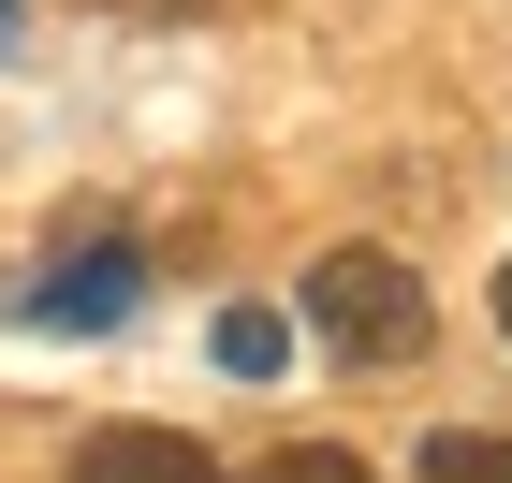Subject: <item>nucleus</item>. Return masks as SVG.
Masks as SVG:
<instances>
[{
  "label": "nucleus",
  "mask_w": 512,
  "mask_h": 483,
  "mask_svg": "<svg viewBox=\"0 0 512 483\" xmlns=\"http://www.w3.org/2000/svg\"><path fill=\"white\" fill-rule=\"evenodd\" d=\"M15 15H30V0H0V59H15Z\"/></svg>",
  "instance_id": "7"
},
{
  "label": "nucleus",
  "mask_w": 512,
  "mask_h": 483,
  "mask_svg": "<svg viewBox=\"0 0 512 483\" xmlns=\"http://www.w3.org/2000/svg\"><path fill=\"white\" fill-rule=\"evenodd\" d=\"M59 483H220V454H205L191 425H88Z\"/></svg>",
  "instance_id": "3"
},
{
  "label": "nucleus",
  "mask_w": 512,
  "mask_h": 483,
  "mask_svg": "<svg viewBox=\"0 0 512 483\" xmlns=\"http://www.w3.org/2000/svg\"><path fill=\"white\" fill-rule=\"evenodd\" d=\"M249 483H381V469H366L352 440H293V454H264Z\"/></svg>",
  "instance_id": "6"
},
{
  "label": "nucleus",
  "mask_w": 512,
  "mask_h": 483,
  "mask_svg": "<svg viewBox=\"0 0 512 483\" xmlns=\"http://www.w3.org/2000/svg\"><path fill=\"white\" fill-rule=\"evenodd\" d=\"M308 322L352 366H410V352H425V279H410L395 249H322V264H308Z\"/></svg>",
  "instance_id": "1"
},
{
  "label": "nucleus",
  "mask_w": 512,
  "mask_h": 483,
  "mask_svg": "<svg viewBox=\"0 0 512 483\" xmlns=\"http://www.w3.org/2000/svg\"><path fill=\"white\" fill-rule=\"evenodd\" d=\"M147 15H205V0H147Z\"/></svg>",
  "instance_id": "9"
},
{
  "label": "nucleus",
  "mask_w": 512,
  "mask_h": 483,
  "mask_svg": "<svg viewBox=\"0 0 512 483\" xmlns=\"http://www.w3.org/2000/svg\"><path fill=\"white\" fill-rule=\"evenodd\" d=\"M410 483H512V425H439L410 454Z\"/></svg>",
  "instance_id": "4"
},
{
  "label": "nucleus",
  "mask_w": 512,
  "mask_h": 483,
  "mask_svg": "<svg viewBox=\"0 0 512 483\" xmlns=\"http://www.w3.org/2000/svg\"><path fill=\"white\" fill-rule=\"evenodd\" d=\"M132 293H147V249L118 220H74V249L30 279V322L44 337H103V322H132Z\"/></svg>",
  "instance_id": "2"
},
{
  "label": "nucleus",
  "mask_w": 512,
  "mask_h": 483,
  "mask_svg": "<svg viewBox=\"0 0 512 483\" xmlns=\"http://www.w3.org/2000/svg\"><path fill=\"white\" fill-rule=\"evenodd\" d=\"M498 337H512V264H498Z\"/></svg>",
  "instance_id": "8"
},
{
  "label": "nucleus",
  "mask_w": 512,
  "mask_h": 483,
  "mask_svg": "<svg viewBox=\"0 0 512 483\" xmlns=\"http://www.w3.org/2000/svg\"><path fill=\"white\" fill-rule=\"evenodd\" d=\"M220 366H235V381H278V366H293V322L278 308H220Z\"/></svg>",
  "instance_id": "5"
}]
</instances>
